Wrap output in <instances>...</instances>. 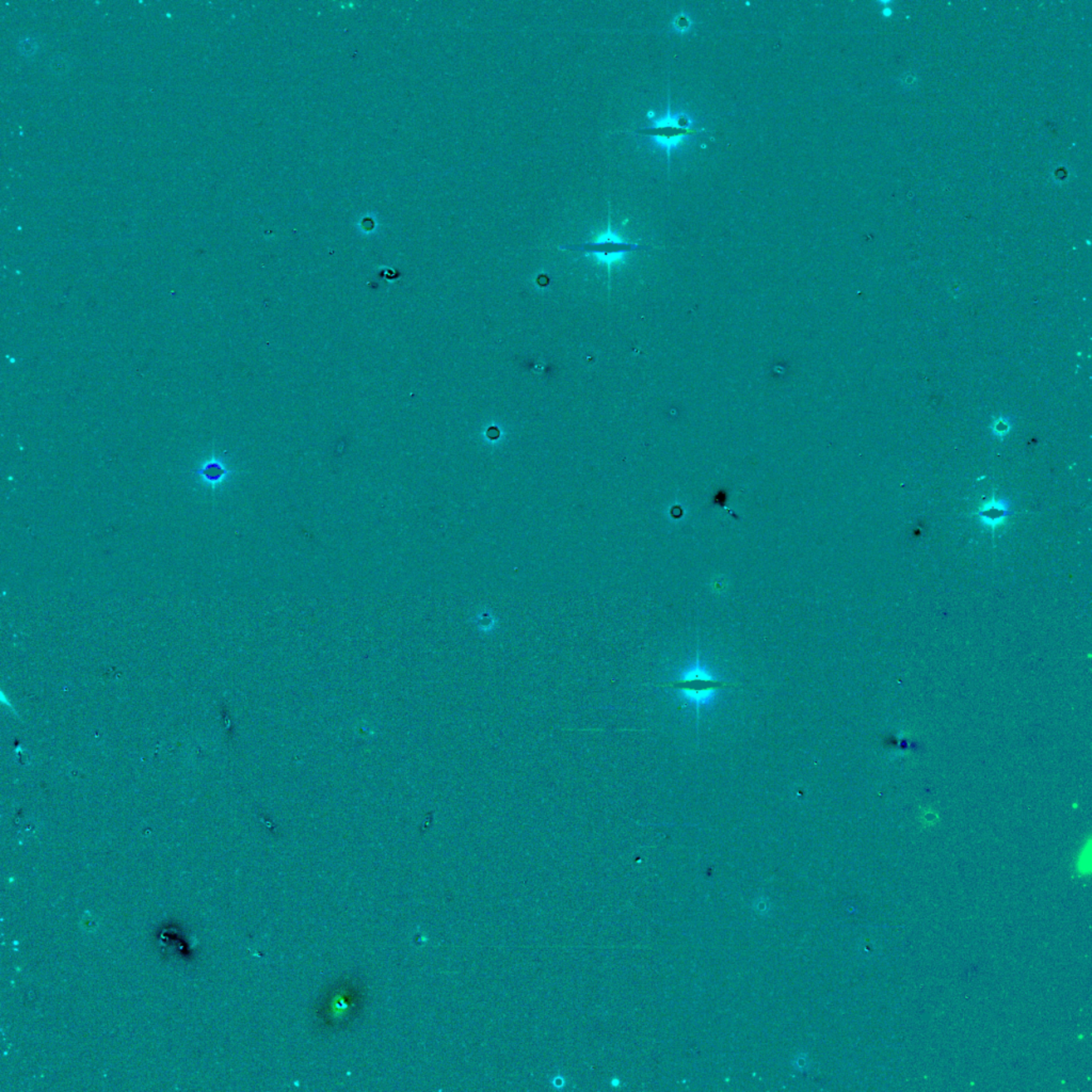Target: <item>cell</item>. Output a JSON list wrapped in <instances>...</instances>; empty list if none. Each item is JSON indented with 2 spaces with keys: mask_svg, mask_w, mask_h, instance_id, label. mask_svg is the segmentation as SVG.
I'll use <instances>...</instances> for the list:
<instances>
[{
  "mask_svg": "<svg viewBox=\"0 0 1092 1092\" xmlns=\"http://www.w3.org/2000/svg\"><path fill=\"white\" fill-rule=\"evenodd\" d=\"M194 473H196L203 482L210 486L218 485V483L223 482L228 474L227 468L223 467V463H220L219 461L217 460H209L208 463H203L200 468L194 471Z\"/></svg>",
  "mask_w": 1092,
  "mask_h": 1092,
  "instance_id": "obj_6",
  "label": "cell"
},
{
  "mask_svg": "<svg viewBox=\"0 0 1092 1092\" xmlns=\"http://www.w3.org/2000/svg\"><path fill=\"white\" fill-rule=\"evenodd\" d=\"M1011 422H1009L1008 419L997 420L992 427L993 433L998 438H1003L1008 433V431L1011 430Z\"/></svg>",
  "mask_w": 1092,
  "mask_h": 1092,
  "instance_id": "obj_7",
  "label": "cell"
},
{
  "mask_svg": "<svg viewBox=\"0 0 1092 1092\" xmlns=\"http://www.w3.org/2000/svg\"><path fill=\"white\" fill-rule=\"evenodd\" d=\"M695 133L697 130H693V120L688 115L683 112L673 115L670 110L663 118L654 120L651 126L637 130V134L651 138L655 144L665 149L668 155L681 145L686 138Z\"/></svg>",
  "mask_w": 1092,
  "mask_h": 1092,
  "instance_id": "obj_2",
  "label": "cell"
},
{
  "mask_svg": "<svg viewBox=\"0 0 1092 1092\" xmlns=\"http://www.w3.org/2000/svg\"><path fill=\"white\" fill-rule=\"evenodd\" d=\"M671 688L681 690L683 696L693 703L700 705L707 703L717 690L729 688V683L717 680L707 670L700 667L699 663L683 675L678 681L668 684Z\"/></svg>",
  "mask_w": 1092,
  "mask_h": 1092,
  "instance_id": "obj_3",
  "label": "cell"
},
{
  "mask_svg": "<svg viewBox=\"0 0 1092 1092\" xmlns=\"http://www.w3.org/2000/svg\"><path fill=\"white\" fill-rule=\"evenodd\" d=\"M977 514L985 526L994 529L1003 523L1006 517L1012 514L1011 502L1007 499L996 501V498H993L992 502H987V504L981 507Z\"/></svg>",
  "mask_w": 1092,
  "mask_h": 1092,
  "instance_id": "obj_5",
  "label": "cell"
},
{
  "mask_svg": "<svg viewBox=\"0 0 1092 1092\" xmlns=\"http://www.w3.org/2000/svg\"><path fill=\"white\" fill-rule=\"evenodd\" d=\"M366 998V987L361 979L341 978L318 998L314 1008L315 1024L322 1031L347 1030L361 1016Z\"/></svg>",
  "mask_w": 1092,
  "mask_h": 1092,
  "instance_id": "obj_1",
  "label": "cell"
},
{
  "mask_svg": "<svg viewBox=\"0 0 1092 1092\" xmlns=\"http://www.w3.org/2000/svg\"><path fill=\"white\" fill-rule=\"evenodd\" d=\"M561 249L584 251V252L598 255V257L604 258H615L625 253L634 252V251L648 249V247L626 242L614 234L613 232L608 230L606 234L600 235L595 242H585L581 245L564 246L561 247Z\"/></svg>",
  "mask_w": 1092,
  "mask_h": 1092,
  "instance_id": "obj_4",
  "label": "cell"
},
{
  "mask_svg": "<svg viewBox=\"0 0 1092 1092\" xmlns=\"http://www.w3.org/2000/svg\"><path fill=\"white\" fill-rule=\"evenodd\" d=\"M673 26L674 28L678 30V32H688L690 26H692V21H690L689 17H685V15L682 14L680 15V17L675 18Z\"/></svg>",
  "mask_w": 1092,
  "mask_h": 1092,
  "instance_id": "obj_8",
  "label": "cell"
}]
</instances>
